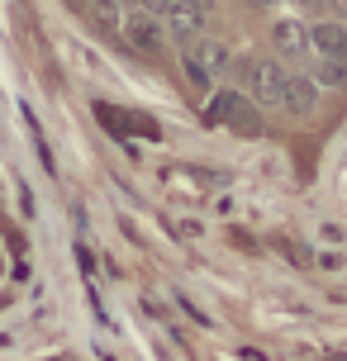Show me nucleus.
Listing matches in <instances>:
<instances>
[{"label": "nucleus", "instance_id": "1", "mask_svg": "<svg viewBox=\"0 0 347 361\" xmlns=\"http://www.w3.org/2000/svg\"><path fill=\"white\" fill-rule=\"evenodd\" d=\"M19 276V238L15 224H10V209H5V195H0V290Z\"/></svg>", "mask_w": 347, "mask_h": 361}]
</instances>
